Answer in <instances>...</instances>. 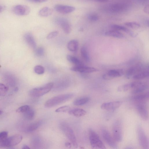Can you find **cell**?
I'll return each instance as SVG.
<instances>
[{"label":"cell","instance_id":"6da1fadb","mask_svg":"<svg viewBox=\"0 0 149 149\" xmlns=\"http://www.w3.org/2000/svg\"><path fill=\"white\" fill-rule=\"evenodd\" d=\"M74 96L73 94L62 95L53 97L47 100L45 103L46 107L50 108L64 103Z\"/></svg>","mask_w":149,"mask_h":149},{"label":"cell","instance_id":"7a4b0ae2","mask_svg":"<svg viewBox=\"0 0 149 149\" xmlns=\"http://www.w3.org/2000/svg\"><path fill=\"white\" fill-rule=\"evenodd\" d=\"M54 84L52 83H48L44 86L31 89L29 92V95L31 97L38 98L47 94L52 88Z\"/></svg>","mask_w":149,"mask_h":149},{"label":"cell","instance_id":"3957f363","mask_svg":"<svg viewBox=\"0 0 149 149\" xmlns=\"http://www.w3.org/2000/svg\"><path fill=\"white\" fill-rule=\"evenodd\" d=\"M148 99H134L138 112L141 118L147 120L148 117V112L146 107V101Z\"/></svg>","mask_w":149,"mask_h":149},{"label":"cell","instance_id":"277c9868","mask_svg":"<svg viewBox=\"0 0 149 149\" xmlns=\"http://www.w3.org/2000/svg\"><path fill=\"white\" fill-rule=\"evenodd\" d=\"M89 138L91 145L93 148L106 149L105 146L101 140L99 136L94 130H89Z\"/></svg>","mask_w":149,"mask_h":149},{"label":"cell","instance_id":"5b68a950","mask_svg":"<svg viewBox=\"0 0 149 149\" xmlns=\"http://www.w3.org/2000/svg\"><path fill=\"white\" fill-rule=\"evenodd\" d=\"M61 128L65 135L71 142L74 147L77 148L78 146V142L72 129L68 125L62 124Z\"/></svg>","mask_w":149,"mask_h":149},{"label":"cell","instance_id":"8992f818","mask_svg":"<svg viewBox=\"0 0 149 149\" xmlns=\"http://www.w3.org/2000/svg\"><path fill=\"white\" fill-rule=\"evenodd\" d=\"M113 138L117 142H120L122 140V128L121 122L117 121L113 127Z\"/></svg>","mask_w":149,"mask_h":149},{"label":"cell","instance_id":"52a82bcc","mask_svg":"<svg viewBox=\"0 0 149 149\" xmlns=\"http://www.w3.org/2000/svg\"><path fill=\"white\" fill-rule=\"evenodd\" d=\"M138 136L140 144L144 149L149 148V142L144 130L141 126L138 128L137 130Z\"/></svg>","mask_w":149,"mask_h":149},{"label":"cell","instance_id":"ba28073f","mask_svg":"<svg viewBox=\"0 0 149 149\" xmlns=\"http://www.w3.org/2000/svg\"><path fill=\"white\" fill-rule=\"evenodd\" d=\"M22 136L20 135H16L7 138L1 147H9L15 146L22 141Z\"/></svg>","mask_w":149,"mask_h":149},{"label":"cell","instance_id":"9c48e42d","mask_svg":"<svg viewBox=\"0 0 149 149\" xmlns=\"http://www.w3.org/2000/svg\"><path fill=\"white\" fill-rule=\"evenodd\" d=\"M124 73L122 69L111 70L105 74L103 76V79L106 80H109L122 76Z\"/></svg>","mask_w":149,"mask_h":149},{"label":"cell","instance_id":"30bf717a","mask_svg":"<svg viewBox=\"0 0 149 149\" xmlns=\"http://www.w3.org/2000/svg\"><path fill=\"white\" fill-rule=\"evenodd\" d=\"M102 134L103 139L109 146L114 148H117L116 142L107 130L105 129L103 130Z\"/></svg>","mask_w":149,"mask_h":149},{"label":"cell","instance_id":"8fae6325","mask_svg":"<svg viewBox=\"0 0 149 149\" xmlns=\"http://www.w3.org/2000/svg\"><path fill=\"white\" fill-rule=\"evenodd\" d=\"M13 11L16 15L19 16H25L28 15L31 11L30 7L24 5H18L14 7Z\"/></svg>","mask_w":149,"mask_h":149},{"label":"cell","instance_id":"7c38bea8","mask_svg":"<svg viewBox=\"0 0 149 149\" xmlns=\"http://www.w3.org/2000/svg\"><path fill=\"white\" fill-rule=\"evenodd\" d=\"M56 22L61 26L65 33L69 34L70 33L71 30V25L66 19L63 17H58L56 19Z\"/></svg>","mask_w":149,"mask_h":149},{"label":"cell","instance_id":"4fadbf2b","mask_svg":"<svg viewBox=\"0 0 149 149\" xmlns=\"http://www.w3.org/2000/svg\"><path fill=\"white\" fill-rule=\"evenodd\" d=\"M131 83V88L133 92L135 94L142 93L147 89L146 85L140 81H135Z\"/></svg>","mask_w":149,"mask_h":149},{"label":"cell","instance_id":"5bb4252c","mask_svg":"<svg viewBox=\"0 0 149 149\" xmlns=\"http://www.w3.org/2000/svg\"><path fill=\"white\" fill-rule=\"evenodd\" d=\"M144 69L143 66L141 64H139L130 67L126 72V77L128 79H130L137 73L144 70Z\"/></svg>","mask_w":149,"mask_h":149},{"label":"cell","instance_id":"9a60e30c","mask_svg":"<svg viewBox=\"0 0 149 149\" xmlns=\"http://www.w3.org/2000/svg\"><path fill=\"white\" fill-rule=\"evenodd\" d=\"M54 9L58 12L64 14L71 13L76 10L75 7L73 6L61 4L56 5Z\"/></svg>","mask_w":149,"mask_h":149},{"label":"cell","instance_id":"2e32d148","mask_svg":"<svg viewBox=\"0 0 149 149\" xmlns=\"http://www.w3.org/2000/svg\"><path fill=\"white\" fill-rule=\"evenodd\" d=\"M122 102L118 101L104 103L101 106V108L103 110L113 111L119 107L122 104Z\"/></svg>","mask_w":149,"mask_h":149},{"label":"cell","instance_id":"e0dca14e","mask_svg":"<svg viewBox=\"0 0 149 149\" xmlns=\"http://www.w3.org/2000/svg\"><path fill=\"white\" fill-rule=\"evenodd\" d=\"M70 69L74 71L84 73L93 72L98 70L94 68L85 66L84 65L75 66L71 68Z\"/></svg>","mask_w":149,"mask_h":149},{"label":"cell","instance_id":"ac0fdd59","mask_svg":"<svg viewBox=\"0 0 149 149\" xmlns=\"http://www.w3.org/2000/svg\"><path fill=\"white\" fill-rule=\"evenodd\" d=\"M24 39L27 43L33 49L35 50L36 48V43L31 33H26L24 36Z\"/></svg>","mask_w":149,"mask_h":149},{"label":"cell","instance_id":"d6986e66","mask_svg":"<svg viewBox=\"0 0 149 149\" xmlns=\"http://www.w3.org/2000/svg\"><path fill=\"white\" fill-rule=\"evenodd\" d=\"M68 113L70 114L77 117L83 116L87 113L85 110L81 108H75L69 110Z\"/></svg>","mask_w":149,"mask_h":149},{"label":"cell","instance_id":"ffe728a7","mask_svg":"<svg viewBox=\"0 0 149 149\" xmlns=\"http://www.w3.org/2000/svg\"><path fill=\"white\" fill-rule=\"evenodd\" d=\"M111 27L116 30L124 31L133 37L136 36V34L134 32L123 26L117 25H113L111 26Z\"/></svg>","mask_w":149,"mask_h":149},{"label":"cell","instance_id":"44dd1931","mask_svg":"<svg viewBox=\"0 0 149 149\" xmlns=\"http://www.w3.org/2000/svg\"><path fill=\"white\" fill-rule=\"evenodd\" d=\"M53 11L49 7H46L41 9L39 11V15L42 17H47L51 15Z\"/></svg>","mask_w":149,"mask_h":149},{"label":"cell","instance_id":"7402d4cb","mask_svg":"<svg viewBox=\"0 0 149 149\" xmlns=\"http://www.w3.org/2000/svg\"><path fill=\"white\" fill-rule=\"evenodd\" d=\"M127 8L125 5L122 4H114L111 6V10L115 12H119L123 11Z\"/></svg>","mask_w":149,"mask_h":149},{"label":"cell","instance_id":"603a6c76","mask_svg":"<svg viewBox=\"0 0 149 149\" xmlns=\"http://www.w3.org/2000/svg\"><path fill=\"white\" fill-rule=\"evenodd\" d=\"M79 42L75 40L70 41L67 44V48L68 50L72 52H76L78 50Z\"/></svg>","mask_w":149,"mask_h":149},{"label":"cell","instance_id":"cb8c5ba5","mask_svg":"<svg viewBox=\"0 0 149 149\" xmlns=\"http://www.w3.org/2000/svg\"><path fill=\"white\" fill-rule=\"evenodd\" d=\"M105 34L106 36L121 39L123 38L124 36L120 32L117 30H110L106 32Z\"/></svg>","mask_w":149,"mask_h":149},{"label":"cell","instance_id":"d4e9b609","mask_svg":"<svg viewBox=\"0 0 149 149\" xmlns=\"http://www.w3.org/2000/svg\"><path fill=\"white\" fill-rule=\"evenodd\" d=\"M42 123V121H38L30 124L27 128V131L28 132H32L38 129Z\"/></svg>","mask_w":149,"mask_h":149},{"label":"cell","instance_id":"484cf974","mask_svg":"<svg viewBox=\"0 0 149 149\" xmlns=\"http://www.w3.org/2000/svg\"><path fill=\"white\" fill-rule=\"evenodd\" d=\"M67 60L71 63L75 65L76 66L84 65L77 58L70 55L67 56Z\"/></svg>","mask_w":149,"mask_h":149},{"label":"cell","instance_id":"4316f807","mask_svg":"<svg viewBox=\"0 0 149 149\" xmlns=\"http://www.w3.org/2000/svg\"><path fill=\"white\" fill-rule=\"evenodd\" d=\"M149 76V72L146 70H143L136 74L133 77L135 80H139L144 79Z\"/></svg>","mask_w":149,"mask_h":149},{"label":"cell","instance_id":"83f0119b","mask_svg":"<svg viewBox=\"0 0 149 149\" xmlns=\"http://www.w3.org/2000/svg\"><path fill=\"white\" fill-rule=\"evenodd\" d=\"M89 101L88 97H83L76 99L74 100L73 104L76 106H81L87 103Z\"/></svg>","mask_w":149,"mask_h":149},{"label":"cell","instance_id":"f1b7e54d","mask_svg":"<svg viewBox=\"0 0 149 149\" xmlns=\"http://www.w3.org/2000/svg\"><path fill=\"white\" fill-rule=\"evenodd\" d=\"M81 54L85 62H89L90 61V57L87 49L85 47L83 46L81 48Z\"/></svg>","mask_w":149,"mask_h":149},{"label":"cell","instance_id":"f546056e","mask_svg":"<svg viewBox=\"0 0 149 149\" xmlns=\"http://www.w3.org/2000/svg\"><path fill=\"white\" fill-rule=\"evenodd\" d=\"M23 114V116L25 119L27 120H32L34 116V111L33 109L31 108Z\"/></svg>","mask_w":149,"mask_h":149},{"label":"cell","instance_id":"4dcf8cb0","mask_svg":"<svg viewBox=\"0 0 149 149\" xmlns=\"http://www.w3.org/2000/svg\"><path fill=\"white\" fill-rule=\"evenodd\" d=\"M9 88L5 85L0 83V96H5L7 94Z\"/></svg>","mask_w":149,"mask_h":149},{"label":"cell","instance_id":"1f68e13d","mask_svg":"<svg viewBox=\"0 0 149 149\" xmlns=\"http://www.w3.org/2000/svg\"><path fill=\"white\" fill-rule=\"evenodd\" d=\"M8 133L6 132H3L0 133V147H1L3 144L8 138Z\"/></svg>","mask_w":149,"mask_h":149},{"label":"cell","instance_id":"d6a6232c","mask_svg":"<svg viewBox=\"0 0 149 149\" xmlns=\"http://www.w3.org/2000/svg\"><path fill=\"white\" fill-rule=\"evenodd\" d=\"M131 88V83H128L119 87L117 89V91L119 92H125Z\"/></svg>","mask_w":149,"mask_h":149},{"label":"cell","instance_id":"836d02e7","mask_svg":"<svg viewBox=\"0 0 149 149\" xmlns=\"http://www.w3.org/2000/svg\"><path fill=\"white\" fill-rule=\"evenodd\" d=\"M125 25L129 28L133 29H137L140 27V25L136 22H128Z\"/></svg>","mask_w":149,"mask_h":149},{"label":"cell","instance_id":"e575fe53","mask_svg":"<svg viewBox=\"0 0 149 149\" xmlns=\"http://www.w3.org/2000/svg\"><path fill=\"white\" fill-rule=\"evenodd\" d=\"M31 107L28 105H25L22 106L17 109L16 111V112L18 113H24L27 111L29 110Z\"/></svg>","mask_w":149,"mask_h":149},{"label":"cell","instance_id":"d590c367","mask_svg":"<svg viewBox=\"0 0 149 149\" xmlns=\"http://www.w3.org/2000/svg\"><path fill=\"white\" fill-rule=\"evenodd\" d=\"M34 71L36 73L38 74H42L44 73L45 69L42 66L37 65L34 68Z\"/></svg>","mask_w":149,"mask_h":149},{"label":"cell","instance_id":"8d00e7d4","mask_svg":"<svg viewBox=\"0 0 149 149\" xmlns=\"http://www.w3.org/2000/svg\"><path fill=\"white\" fill-rule=\"evenodd\" d=\"M70 108L68 106H64L60 107L55 111L56 113H64L69 111Z\"/></svg>","mask_w":149,"mask_h":149},{"label":"cell","instance_id":"74e56055","mask_svg":"<svg viewBox=\"0 0 149 149\" xmlns=\"http://www.w3.org/2000/svg\"><path fill=\"white\" fill-rule=\"evenodd\" d=\"M35 50L36 54L38 56H42L44 54V51L43 48H36Z\"/></svg>","mask_w":149,"mask_h":149},{"label":"cell","instance_id":"f35d334b","mask_svg":"<svg viewBox=\"0 0 149 149\" xmlns=\"http://www.w3.org/2000/svg\"><path fill=\"white\" fill-rule=\"evenodd\" d=\"M88 19L92 21H96L98 20L99 19L98 16L96 14H91L88 16Z\"/></svg>","mask_w":149,"mask_h":149},{"label":"cell","instance_id":"ab89813d","mask_svg":"<svg viewBox=\"0 0 149 149\" xmlns=\"http://www.w3.org/2000/svg\"><path fill=\"white\" fill-rule=\"evenodd\" d=\"M58 34V31H53L50 33L47 36L46 38L48 40L53 39L57 36Z\"/></svg>","mask_w":149,"mask_h":149},{"label":"cell","instance_id":"60d3db41","mask_svg":"<svg viewBox=\"0 0 149 149\" xmlns=\"http://www.w3.org/2000/svg\"><path fill=\"white\" fill-rule=\"evenodd\" d=\"M26 1L33 3H43L46 2L48 0H26Z\"/></svg>","mask_w":149,"mask_h":149},{"label":"cell","instance_id":"b9f144b4","mask_svg":"<svg viewBox=\"0 0 149 149\" xmlns=\"http://www.w3.org/2000/svg\"><path fill=\"white\" fill-rule=\"evenodd\" d=\"M138 1L139 3L142 5L147 4L149 0H138Z\"/></svg>","mask_w":149,"mask_h":149},{"label":"cell","instance_id":"7bdbcfd3","mask_svg":"<svg viewBox=\"0 0 149 149\" xmlns=\"http://www.w3.org/2000/svg\"><path fill=\"white\" fill-rule=\"evenodd\" d=\"M144 11L146 14H149V6L148 4H147L145 6L144 9Z\"/></svg>","mask_w":149,"mask_h":149},{"label":"cell","instance_id":"ee69618b","mask_svg":"<svg viewBox=\"0 0 149 149\" xmlns=\"http://www.w3.org/2000/svg\"><path fill=\"white\" fill-rule=\"evenodd\" d=\"M91 1L99 3H105L108 1V0H91Z\"/></svg>","mask_w":149,"mask_h":149},{"label":"cell","instance_id":"f6af8a7d","mask_svg":"<svg viewBox=\"0 0 149 149\" xmlns=\"http://www.w3.org/2000/svg\"><path fill=\"white\" fill-rule=\"evenodd\" d=\"M6 7L5 6L0 5V13L3 11L5 9Z\"/></svg>","mask_w":149,"mask_h":149},{"label":"cell","instance_id":"bcb514c9","mask_svg":"<svg viewBox=\"0 0 149 149\" xmlns=\"http://www.w3.org/2000/svg\"><path fill=\"white\" fill-rule=\"evenodd\" d=\"M66 146L68 148H70L71 146V144L69 142H66L65 144Z\"/></svg>","mask_w":149,"mask_h":149},{"label":"cell","instance_id":"7dc6e473","mask_svg":"<svg viewBox=\"0 0 149 149\" xmlns=\"http://www.w3.org/2000/svg\"><path fill=\"white\" fill-rule=\"evenodd\" d=\"M23 149H30V148L27 145H24L22 148Z\"/></svg>","mask_w":149,"mask_h":149},{"label":"cell","instance_id":"c3c4849f","mask_svg":"<svg viewBox=\"0 0 149 149\" xmlns=\"http://www.w3.org/2000/svg\"><path fill=\"white\" fill-rule=\"evenodd\" d=\"M2 113H3V111L1 110H0V115L2 114Z\"/></svg>","mask_w":149,"mask_h":149}]
</instances>
